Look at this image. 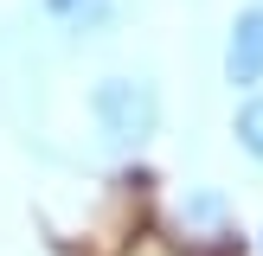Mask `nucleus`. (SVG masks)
Masks as SVG:
<instances>
[{
    "mask_svg": "<svg viewBox=\"0 0 263 256\" xmlns=\"http://www.w3.org/2000/svg\"><path fill=\"white\" fill-rule=\"evenodd\" d=\"M90 128L109 154H141L161 135V83L148 71H103L84 96Z\"/></svg>",
    "mask_w": 263,
    "mask_h": 256,
    "instance_id": "1",
    "label": "nucleus"
},
{
    "mask_svg": "<svg viewBox=\"0 0 263 256\" xmlns=\"http://www.w3.org/2000/svg\"><path fill=\"white\" fill-rule=\"evenodd\" d=\"M218 71H225L231 96H244V90H263V0L231 13L225 26V51H218Z\"/></svg>",
    "mask_w": 263,
    "mask_h": 256,
    "instance_id": "2",
    "label": "nucleus"
},
{
    "mask_svg": "<svg viewBox=\"0 0 263 256\" xmlns=\"http://www.w3.org/2000/svg\"><path fill=\"white\" fill-rule=\"evenodd\" d=\"M174 224L186 230L193 243L199 237H231V199L218 186H186L180 205H174Z\"/></svg>",
    "mask_w": 263,
    "mask_h": 256,
    "instance_id": "3",
    "label": "nucleus"
},
{
    "mask_svg": "<svg viewBox=\"0 0 263 256\" xmlns=\"http://www.w3.org/2000/svg\"><path fill=\"white\" fill-rule=\"evenodd\" d=\"M39 13H45L64 38H97L103 26L116 19V0H39Z\"/></svg>",
    "mask_w": 263,
    "mask_h": 256,
    "instance_id": "4",
    "label": "nucleus"
},
{
    "mask_svg": "<svg viewBox=\"0 0 263 256\" xmlns=\"http://www.w3.org/2000/svg\"><path fill=\"white\" fill-rule=\"evenodd\" d=\"M231 141H238V154H251L263 166V90H244L238 109H231Z\"/></svg>",
    "mask_w": 263,
    "mask_h": 256,
    "instance_id": "5",
    "label": "nucleus"
},
{
    "mask_svg": "<svg viewBox=\"0 0 263 256\" xmlns=\"http://www.w3.org/2000/svg\"><path fill=\"white\" fill-rule=\"evenodd\" d=\"M135 256H180V250H167V243H141Z\"/></svg>",
    "mask_w": 263,
    "mask_h": 256,
    "instance_id": "6",
    "label": "nucleus"
},
{
    "mask_svg": "<svg viewBox=\"0 0 263 256\" xmlns=\"http://www.w3.org/2000/svg\"><path fill=\"white\" fill-rule=\"evenodd\" d=\"M257 256H263V230H257Z\"/></svg>",
    "mask_w": 263,
    "mask_h": 256,
    "instance_id": "7",
    "label": "nucleus"
}]
</instances>
